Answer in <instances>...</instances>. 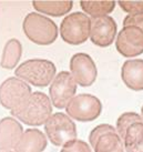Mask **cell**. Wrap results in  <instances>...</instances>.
Returning <instances> with one entry per match:
<instances>
[{
    "instance_id": "1",
    "label": "cell",
    "mask_w": 143,
    "mask_h": 152,
    "mask_svg": "<svg viewBox=\"0 0 143 152\" xmlns=\"http://www.w3.org/2000/svg\"><path fill=\"white\" fill-rule=\"evenodd\" d=\"M11 114L27 126L38 127L45 124L52 115V104L46 93L36 91L22 106L12 110Z\"/></svg>"
},
{
    "instance_id": "2",
    "label": "cell",
    "mask_w": 143,
    "mask_h": 152,
    "mask_svg": "<svg viewBox=\"0 0 143 152\" xmlns=\"http://www.w3.org/2000/svg\"><path fill=\"white\" fill-rule=\"evenodd\" d=\"M22 29L30 41L40 46L51 45L58 38V27L55 22L38 12H30L26 16Z\"/></svg>"
},
{
    "instance_id": "3",
    "label": "cell",
    "mask_w": 143,
    "mask_h": 152,
    "mask_svg": "<svg viewBox=\"0 0 143 152\" xmlns=\"http://www.w3.org/2000/svg\"><path fill=\"white\" fill-rule=\"evenodd\" d=\"M115 130L121 138L125 152H143V121L135 112H125L119 117Z\"/></svg>"
},
{
    "instance_id": "4",
    "label": "cell",
    "mask_w": 143,
    "mask_h": 152,
    "mask_svg": "<svg viewBox=\"0 0 143 152\" xmlns=\"http://www.w3.org/2000/svg\"><path fill=\"white\" fill-rule=\"evenodd\" d=\"M15 76L26 83L43 88L50 85L55 77V66L46 59H30L16 69Z\"/></svg>"
},
{
    "instance_id": "5",
    "label": "cell",
    "mask_w": 143,
    "mask_h": 152,
    "mask_svg": "<svg viewBox=\"0 0 143 152\" xmlns=\"http://www.w3.org/2000/svg\"><path fill=\"white\" fill-rule=\"evenodd\" d=\"M90 27L91 19L85 13H70L60 25V36L63 41L69 45H82L90 36Z\"/></svg>"
},
{
    "instance_id": "6",
    "label": "cell",
    "mask_w": 143,
    "mask_h": 152,
    "mask_svg": "<svg viewBox=\"0 0 143 152\" xmlns=\"http://www.w3.org/2000/svg\"><path fill=\"white\" fill-rule=\"evenodd\" d=\"M45 130L48 139L57 147H63L78 137L76 123L62 112L52 114L45 123Z\"/></svg>"
},
{
    "instance_id": "7",
    "label": "cell",
    "mask_w": 143,
    "mask_h": 152,
    "mask_svg": "<svg viewBox=\"0 0 143 152\" xmlns=\"http://www.w3.org/2000/svg\"><path fill=\"white\" fill-rule=\"evenodd\" d=\"M68 117L80 122H91L101 114V101L90 93H81L71 99L66 107Z\"/></svg>"
},
{
    "instance_id": "8",
    "label": "cell",
    "mask_w": 143,
    "mask_h": 152,
    "mask_svg": "<svg viewBox=\"0 0 143 152\" xmlns=\"http://www.w3.org/2000/svg\"><path fill=\"white\" fill-rule=\"evenodd\" d=\"M31 93L28 83L12 77L4 80L0 86V103L4 108L12 111L22 106Z\"/></svg>"
},
{
    "instance_id": "9",
    "label": "cell",
    "mask_w": 143,
    "mask_h": 152,
    "mask_svg": "<svg viewBox=\"0 0 143 152\" xmlns=\"http://www.w3.org/2000/svg\"><path fill=\"white\" fill-rule=\"evenodd\" d=\"M94 152H124L123 143L118 132L111 124H99L89 135Z\"/></svg>"
},
{
    "instance_id": "10",
    "label": "cell",
    "mask_w": 143,
    "mask_h": 152,
    "mask_svg": "<svg viewBox=\"0 0 143 152\" xmlns=\"http://www.w3.org/2000/svg\"><path fill=\"white\" fill-rule=\"evenodd\" d=\"M77 92V83L68 71H61L53 78L49 88L51 103L58 108L63 109L68 106Z\"/></svg>"
},
{
    "instance_id": "11",
    "label": "cell",
    "mask_w": 143,
    "mask_h": 152,
    "mask_svg": "<svg viewBox=\"0 0 143 152\" xmlns=\"http://www.w3.org/2000/svg\"><path fill=\"white\" fill-rule=\"evenodd\" d=\"M70 75L77 85L90 87L97 80L98 70L96 62L87 53H76L70 59Z\"/></svg>"
},
{
    "instance_id": "12",
    "label": "cell",
    "mask_w": 143,
    "mask_h": 152,
    "mask_svg": "<svg viewBox=\"0 0 143 152\" xmlns=\"http://www.w3.org/2000/svg\"><path fill=\"white\" fill-rule=\"evenodd\" d=\"M115 48L125 58H133L143 53V31L135 26H126L118 34Z\"/></svg>"
},
{
    "instance_id": "13",
    "label": "cell",
    "mask_w": 143,
    "mask_h": 152,
    "mask_svg": "<svg viewBox=\"0 0 143 152\" xmlns=\"http://www.w3.org/2000/svg\"><path fill=\"white\" fill-rule=\"evenodd\" d=\"M90 36L92 43L98 47H109L114 41L117 34V22L110 16H103L99 18H90Z\"/></svg>"
},
{
    "instance_id": "14",
    "label": "cell",
    "mask_w": 143,
    "mask_h": 152,
    "mask_svg": "<svg viewBox=\"0 0 143 152\" xmlns=\"http://www.w3.org/2000/svg\"><path fill=\"white\" fill-rule=\"evenodd\" d=\"M23 129L13 118H4L0 120V152L13 151L17 147Z\"/></svg>"
},
{
    "instance_id": "15",
    "label": "cell",
    "mask_w": 143,
    "mask_h": 152,
    "mask_svg": "<svg viewBox=\"0 0 143 152\" xmlns=\"http://www.w3.org/2000/svg\"><path fill=\"white\" fill-rule=\"evenodd\" d=\"M121 79L131 90H143V59H129L121 68Z\"/></svg>"
},
{
    "instance_id": "16",
    "label": "cell",
    "mask_w": 143,
    "mask_h": 152,
    "mask_svg": "<svg viewBox=\"0 0 143 152\" xmlns=\"http://www.w3.org/2000/svg\"><path fill=\"white\" fill-rule=\"evenodd\" d=\"M47 148L46 134L38 129L23 131L15 152H42Z\"/></svg>"
},
{
    "instance_id": "17",
    "label": "cell",
    "mask_w": 143,
    "mask_h": 152,
    "mask_svg": "<svg viewBox=\"0 0 143 152\" xmlns=\"http://www.w3.org/2000/svg\"><path fill=\"white\" fill-rule=\"evenodd\" d=\"M32 6L39 12L52 17H61L70 12L73 7L71 0H58V1H46V0H34Z\"/></svg>"
},
{
    "instance_id": "18",
    "label": "cell",
    "mask_w": 143,
    "mask_h": 152,
    "mask_svg": "<svg viewBox=\"0 0 143 152\" xmlns=\"http://www.w3.org/2000/svg\"><path fill=\"white\" fill-rule=\"evenodd\" d=\"M22 55V46L17 39H10L4 45L0 66L4 69L11 70L16 68Z\"/></svg>"
},
{
    "instance_id": "19",
    "label": "cell",
    "mask_w": 143,
    "mask_h": 152,
    "mask_svg": "<svg viewBox=\"0 0 143 152\" xmlns=\"http://www.w3.org/2000/svg\"><path fill=\"white\" fill-rule=\"evenodd\" d=\"M80 6L85 15H89L91 18H99L108 16L115 8V1L105 0V1H89L82 0Z\"/></svg>"
},
{
    "instance_id": "20",
    "label": "cell",
    "mask_w": 143,
    "mask_h": 152,
    "mask_svg": "<svg viewBox=\"0 0 143 152\" xmlns=\"http://www.w3.org/2000/svg\"><path fill=\"white\" fill-rule=\"evenodd\" d=\"M60 152H92L91 148L89 147L87 142H84L82 140H73L71 142H68L64 144Z\"/></svg>"
},
{
    "instance_id": "21",
    "label": "cell",
    "mask_w": 143,
    "mask_h": 152,
    "mask_svg": "<svg viewBox=\"0 0 143 152\" xmlns=\"http://www.w3.org/2000/svg\"><path fill=\"white\" fill-rule=\"evenodd\" d=\"M120 8L129 15H138L143 12V1H125L120 0L118 2Z\"/></svg>"
},
{
    "instance_id": "22",
    "label": "cell",
    "mask_w": 143,
    "mask_h": 152,
    "mask_svg": "<svg viewBox=\"0 0 143 152\" xmlns=\"http://www.w3.org/2000/svg\"><path fill=\"white\" fill-rule=\"evenodd\" d=\"M135 26L143 31V12L138 15H128L123 20V27Z\"/></svg>"
},
{
    "instance_id": "23",
    "label": "cell",
    "mask_w": 143,
    "mask_h": 152,
    "mask_svg": "<svg viewBox=\"0 0 143 152\" xmlns=\"http://www.w3.org/2000/svg\"><path fill=\"white\" fill-rule=\"evenodd\" d=\"M141 118H142V121H143V107L142 109H141Z\"/></svg>"
},
{
    "instance_id": "24",
    "label": "cell",
    "mask_w": 143,
    "mask_h": 152,
    "mask_svg": "<svg viewBox=\"0 0 143 152\" xmlns=\"http://www.w3.org/2000/svg\"><path fill=\"white\" fill-rule=\"evenodd\" d=\"M4 152H15V151H4Z\"/></svg>"
}]
</instances>
